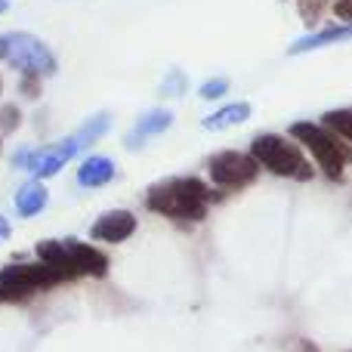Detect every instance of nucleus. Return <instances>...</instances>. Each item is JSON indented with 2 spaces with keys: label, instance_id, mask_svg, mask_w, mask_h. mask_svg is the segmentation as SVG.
Returning a JSON list of instances; mask_svg holds the SVG:
<instances>
[{
  "label": "nucleus",
  "instance_id": "1",
  "mask_svg": "<svg viewBox=\"0 0 352 352\" xmlns=\"http://www.w3.org/2000/svg\"><path fill=\"white\" fill-rule=\"evenodd\" d=\"M210 188L195 176H179V179H164L155 188H148L146 204L152 210L164 213L173 219H204Z\"/></svg>",
  "mask_w": 352,
  "mask_h": 352
},
{
  "label": "nucleus",
  "instance_id": "2",
  "mask_svg": "<svg viewBox=\"0 0 352 352\" xmlns=\"http://www.w3.org/2000/svg\"><path fill=\"white\" fill-rule=\"evenodd\" d=\"M250 155L256 158V164H263L266 170H272L275 176H287V179H312V164L303 158L294 142H287L285 136H256Z\"/></svg>",
  "mask_w": 352,
  "mask_h": 352
},
{
  "label": "nucleus",
  "instance_id": "3",
  "mask_svg": "<svg viewBox=\"0 0 352 352\" xmlns=\"http://www.w3.org/2000/svg\"><path fill=\"white\" fill-rule=\"evenodd\" d=\"M0 59L10 62L12 68L41 78V74H53L56 72V59L47 50V43L34 34L25 31H12V34H0Z\"/></svg>",
  "mask_w": 352,
  "mask_h": 352
},
{
  "label": "nucleus",
  "instance_id": "4",
  "mask_svg": "<svg viewBox=\"0 0 352 352\" xmlns=\"http://www.w3.org/2000/svg\"><path fill=\"white\" fill-rule=\"evenodd\" d=\"M291 136H297L300 146H306L312 155H316L318 167L331 176V179H340L343 164H346V152L337 146V140L328 133L324 127H316L309 121H297L291 127Z\"/></svg>",
  "mask_w": 352,
  "mask_h": 352
},
{
  "label": "nucleus",
  "instance_id": "5",
  "mask_svg": "<svg viewBox=\"0 0 352 352\" xmlns=\"http://www.w3.org/2000/svg\"><path fill=\"white\" fill-rule=\"evenodd\" d=\"M210 179L223 188H235L244 186L256 176V158L254 155H241V152H219L210 158Z\"/></svg>",
  "mask_w": 352,
  "mask_h": 352
},
{
  "label": "nucleus",
  "instance_id": "6",
  "mask_svg": "<svg viewBox=\"0 0 352 352\" xmlns=\"http://www.w3.org/2000/svg\"><path fill=\"white\" fill-rule=\"evenodd\" d=\"M136 232V217L130 210H109L93 223L90 235L96 241H109V244H118V241H127L130 235Z\"/></svg>",
  "mask_w": 352,
  "mask_h": 352
},
{
  "label": "nucleus",
  "instance_id": "7",
  "mask_svg": "<svg viewBox=\"0 0 352 352\" xmlns=\"http://www.w3.org/2000/svg\"><path fill=\"white\" fill-rule=\"evenodd\" d=\"M65 250H68V263H72L74 278L78 275H105V269H109V260L84 241H65Z\"/></svg>",
  "mask_w": 352,
  "mask_h": 352
},
{
  "label": "nucleus",
  "instance_id": "8",
  "mask_svg": "<svg viewBox=\"0 0 352 352\" xmlns=\"http://www.w3.org/2000/svg\"><path fill=\"white\" fill-rule=\"evenodd\" d=\"M173 124V115L167 109H155V111H146V115L136 121V127H133V133L127 136V146L130 148H140V142H146L148 136H158V133H164L167 127Z\"/></svg>",
  "mask_w": 352,
  "mask_h": 352
},
{
  "label": "nucleus",
  "instance_id": "9",
  "mask_svg": "<svg viewBox=\"0 0 352 352\" xmlns=\"http://www.w3.org/2000/svg\"><path fill=\"white\" fill-rule=\"evenodd\" d=\"M111 179H115V161L105 158V155H93L78 167V182L84 188H99Z\"/></svg>",
  "mask_w": 352,
  "mask_h": 352
},
{
  "label": "nucleus",
  "instance_id": "10",
  "mask_svg": "<svg viewBox=\"0 0 352 352\" xmlns=\"http://www.w3.org/2000/svg\"><path fill=\"white\" fill-rule=\"evenodd\" d=\"M109 127H111V124H109V115H96V118H90V121H87L74 136H68L65 142L72 146L74 155H80V152H87V148H90L93 142L99 140V136L109 133Z\"/></svg>",
  "mask_w": 352,
  "mask_h": 352
},
{
  "label": "nucleus",
  "instance_id": "11",
  "mask_svg": "<svg viewBox=\"0 0 352 352\" xmlns=\"http://www.w3.org/2000/svg\"><path fill=\"white\" fill-rule=\"evenodd\" d=\"M43 207H47V188L41 182H25L16 192V210L22 217H37Z\"/></svg>",
  "mask_w": 352,
  "mask_h": 352
},
{
  "label": "nucleus",
  "instance_id": "12",
  "mask_svg": "<svg viewBox=\"0 0 352 352\" xmlns=\"http://www.w3.org/2000/svg\"><path fill=\"white\" fill-rule=\"evenodd\" d=\"M349 37H352V22H349V25H337V28H328V31H318V34L303 37V41H297V43L291 47V53H309V50L328 47V43L349 41Z\"/></svg>",
  "mask_w": 352,
  "mask_h": 352
},
{
  "label": "nucleus",
  "instance_id": "13",
  "mask_svg": "<svg viewBox=\"0 0 352 352\" xmlns=\"http://www.w3.org/2000/svg\"><path fill=\"white\" fill-rule=\"evenodd\" d=\"M250 118V105L235 102V105H226V109L213 111L210 118L204 121V130H226V127H238L241 121Z\"/></svg>",
  "mask_w": 352,
  "mask_h": 352
},
{
  "label": "nucleus",
  "instance_id": "14",
  "mask_svg": "<svg viewBox=\"0 0 352 352\" xmlns=\"http://www.w3.org/2000/svg\"><path fill=\"white\" fill-rule=\"evenodd\" d=\"M322 121L328 130H334V133H340L343 140L352 142V109H334V111H328Z\"/></svg>",
  "mask_w": 352,
  "mask_h": 352
},
{
  "label": "nucleus",
  "instance_id": "15",
  "mask_svg": "<svg viewBox=\"0 0 352 352\" xmlns=\"http://www.w3.org/2000/svg\"><path fill=\"white\" fill-rule=\"evenodd\" d=\"M226 93H229V80H223V78H213L207 84H201V99H219Z\"/></svg>",
  "mask_w": 352,
  "mask_h": 352
},
{
  "label": "nucleus",
  "instance_id": "16",
  "mask_svg": "<svg viewBox=\"0 0 352 352\" xmlns=\"http://www.w3.org/2000/svg\"><path fill=\"white\" fill-rule=\"evenodd\" d=\"M182 90H186V78H182L179 72H170L167 80L161 84V93H167V96H170V93H182Z\"/></svg>",
  "mask_w": 352,
  "mask_h": 352
},
{
  "label": "nucleus",
  "instance_id": "17",
  "mask_svg": "<svg viewBox=\"0 0 352 352\" xmlns=\"http://www.w3.org/2000/svg\"><path fill=\"white\" fill-rule=\"evenodd\" d=\"M19 124V109H12V105H6L3 109V115H0V127L6 130V133H10L12 127H16Z\"/></svg>",
  "mask_w": 352,
  "mask_h": 352
},
{
  "label": "nucleus",
  "instance_id": "18",
  "mask_svg": "<svg viewBox=\"0 0 352 352\" xmlns=\"http://www.w3.org/2000/svg\"><path fill=\"white\" fill-rule=\"evenodd\" d=\"M10 235V223H6V217H0V241Z\"/></svg>",
  "mask_w": 352,
  "mask_h": 352
},
{
  "label": "nucleus",
  "instance_id": "19",
  "mask_svg": "<svg viewBox=\"0 0 352 352\" xmlns=\"http://www.w3.org/2000/svg\"><path fill=\"white\" fill-rule=\"evenodd\" d=\"M6 10H10V0H0V16H3Z\"/></svg>",
  "mask_w": 352,
  "mask_h": 352
},
{
  "label": "nucleus",
  "instance_id": "20",
  "mask_svg": "<svg viewBox=\"0 0 352 352\" xmlns=\"http://www.w3.org/2000/svg\"><path fill=\"white\" fill-rule=\"evenodd\" d=\"M346 161H352V152H346Z\"/></svg>",
  "mask_w": 352,
  "mask_h": 352
}]
</instances>
